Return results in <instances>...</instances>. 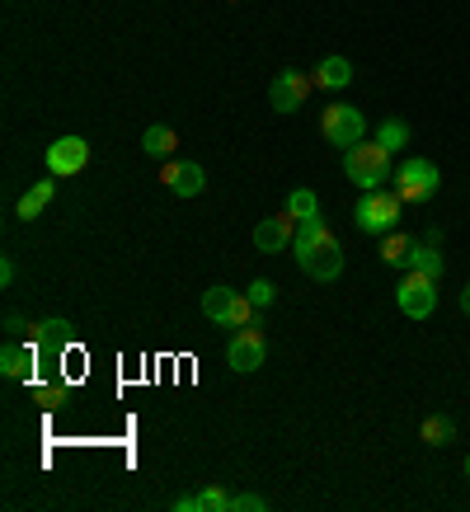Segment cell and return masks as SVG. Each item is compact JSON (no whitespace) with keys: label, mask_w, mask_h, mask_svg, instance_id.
<instances>
[{"label":"cell","mask_w":470,"mask_h":512,"mask_svg":"<svg viewBox=\"0 0 470 512\" xmlns=\"http://www.w3.org/2000/svg\"><path fill=\"white\" fill-rule=\"evenodd\" d=\"M315 85H325V90H348V85H353V62H348V57H325V62L315 66Z\"/></svg>","instance_id":"obj_18"},{"label":"cell","mask_w":470,"mask_h":512,"mask_svg":"<svg viewBox=\"0 0 470 512\" xmlns=\"http://www.w3.org/2000/svg\"><path fill=\"white\" fill-rule=\"evenodd\" d=\"M452 437H456L452 419H428V423H423V442H433V447H447Z\"/></svg>","instance_id":"obj_23"},{"label":"cell","mask_w":470,"mask_h":512,"mask_svg":"<svg viewBox=\"0 0 470 512\" xmlns=\"http://www.w3.org/2000/svg\"><path fill=\"white\" fill-rule=\"evenodd\" d=\"M170 508H174V512H231V494L212 484V489H198V494L174 498Z\"/></svg>","instance_id":"obj_15"},{"label":"cell","mask_w":470,"mask_h":512,"mask_svg":"<svg viewBox=\"0 0 470 512\" xmlns=\"http://www.w3.org/2000/svg\"><path fill=\"white\" fill-rule=\"evenodd\" d=\"M264 334H259V325H245V329H235V339L226 343V362H231V372L240 376H254L259 367H264Z\"/></svg>","instance_id":"obj_8"},{"label":"cell","mask_w":470,"mask_h":512,"mask_svg":"<svg viewBox=\"0 0 470 512\" xmlns=\"http://www.w3.org/2000/svg\"><path fill=\"white\" fill-rule=\"evenodd\" d=\"M466 480H470V456H466Z\"/></svg>","instance_id":"obj_30"},{"label":"cell","mask_w":470,"mask_h":512,"mask_svg":"<svg viewBox=\"0 0 470 512\" xmlns=\"http://www.w3.org/2000/svg\"><path fill=\"white\" fill-rule=\"evenodd\" d=\"M254 301V311H264V306H273V301H278V287H273V282L268 278H254L250 282V292H245Z\"/></svg>","instance_id":"obj_24"},{"label":"cell","mask_w":470,"mask_h":512,"mask_svg":"<svg viewBox=\"0 0 470 512\" xmlns=\"http://www.w3.org/2000/svg\"><path fill=\"white\" fill-rule=\"evenodd\" d=\"M344 174L358 188H367V193H372V188H381V184H386V174H391V151H386V146H376V141H372V146H367V141H358V146H348V151H344Z\"/></svg>","instance_id":"obj_2"},{"label":"cell","mask_w":470,"mask_h":512,"mask_svg":"<svg viewBox=\"0 0 470 512\" xmlns=\"http://www.w3.org/2000/svg\"><path fill=\"white\" fill-rule=\"evenodd\" d=\"M461 311L470 315V287H461Z\"/></svg>","instance_id":"obj_29"},{"label":"cell","mask_w":470,"mask_h":512,"mask_svg":"<svg viewBox=\"0 0 470 512\" xmlns=\"http://www.w3.org/2000/svg\"><path fill=\"white\" fill-rule=\"evenodd\" d=\"M292 254H297L301 273H306V278H315V282H334L339 273H344V249H339V240L329 235V226L320 217L297 221Z\"/></svg>","instance_id":"obj_1"},{"label":"cell","mask_w":470,"mask_h":512,"mask_svg":"<svg viewBox=\"0 0 470 512\" xmlns=\"http://www.w3.org/2000/svg\"><path fill=\"white\" fill-rule=\"evenodd\" d=\"M395 301H400V311H405L409 320H428V315L438 311V282L414 273V268H405V282H400Z\"/></svg>","instance_id":"obj_7"},{"label":"cell","mask_w":470,"mask_h":512,"mask_svg":"<svg viewBox=\"0 0 470 512\" xmlns=\"http://www.w3.org/2000/svg\"><path fill=\"white\" fill-rule=\"evenodd\" d=\"M141 151H146L151 160H170L174 151H179V137H174V127L151 123L146 132H141Z\"/></svg>","instance_id":"obj_16"},{"label":"cell","mask_w":470,"mask_h":512,"mask_svg":"<svg viewBox=\"0 0 470 512\" xmlns=\"http://www.w3.org/2000/svg\"><path fill=\"white\" fill-rule=\"evenodd\" d=\"M400 207H405V202H400V193H362V202L358 207H353V221H358V231L362 235H376V240H381V235H391L395 226H400Z\"/></svg>","instance_id":"obj_4"},{"label":"cell","mask_w":470,"mask_h":512,"mask_svg":"<svg viewBox=\"0 0 470 512\" xmlns=\"http://www.w3.org/2000/svg\"><path fill=\"white\" fill-rule=\"evenodd\" d=\"M376 146H386V151H405L409 127L400 123V118H381V127H376Z\"/></svg>","instance_id":"obj_21"},{"label":"cell","mask_w":470,"mask_h":512,"mask_svg":"<svg viewBox=\"0 0 470 512\" xmlns=\"http://www.w3.org/2000/svg\"><path fill=\"white\" fill-rule=\"evenodd\" d=\"M292 221H306V217H320V198H315L311 188H292L287 193V207H282Z\"/></svg>","instance_id":"obj_20"},{"label":"cell","mask_w":470,"mask_h":512,"mask_svg":"<svg viewBox=\"0 0 470 512\" xmlns=\"http://www.w3.org/2000/svg\"><path fill=\"white\" fill-rule=\"evenodd\" d=\"M268 508V498L259 494H231V512H264Z\"/></svg>","instance_id":"obj_26"},{"label":"cell","mask_w":470,"mask_h":512,"mask_svg":"<svg viewBox=\"0 0 470 512\" xmlns=\"http://www.w3.org/2000/svg\"><path fill=\"white\" fill-rule=\"evenodd\" d=\"M0 282H5V287L15 282V259H0Z\"/></svg>","instance_id":"obj_28"},{"label":"cell","mask_w":470,"mask_h":512,"mask_svg":"<svg viewBox=\"0 0 470 512\" xmlns=\"http://www.w3.org/2000/svg\"><path fill=\"white\" fill-rule=\"evenodd\" d=\"M5 334H10V339H19V334H33V325L19 311H10V315H5Z\"/></svg>","instance_id":"obj_27"},{"label":"cell","mask_w":470,"mask_h":512,"mask_svg":"<svg viewBox=\"0 0 470 512\" xmlns=\"http://www.w3.org/2000/svg\"><path fill=\"white\" fill-rule=\"evenodd\" d=\"M438 188H442V174L433 160L409 156L405 165L395 170V193H400V202H428Z\"/></svg>","instance_id":"obj_5"},{"label":"cell","mask_w":470,"mask_h":512,"mask_svg":"<svg viewBox=\"0 0 470 512\" xmlns=\"http://www.w3.org/2000/svg\"><path fill=\"white\" fill-rule=\"evenodd\" d=\"M165 188L179 193V198H198L207 188L203 165H193V160H165Z\"/></svg>","instance_id":"obj_11"},{"label":"cell","mask_w":470,"mask_h":512,"mask_svg":"<svg viewBox=\"0 0 470 512\" xmlns=\"http://www.w3.org/2000/svg\"><path fill=\"white\" fill-rule=\"evenodd\" d=\"M311 85H315V76H306V71H297V66H287L282 76H273V85H268V104H273V113H297L301 104H306Z\"/></svg>","instance_id":"obj_9"},{"label":"cell","mask_w":470,"mask_h":512,"mask_svg":"<svg viewBox=\"0 0 470 512\" xmlns=\"http://www.w3.org/2000/svg\"><path fill=\"white\" fill-rule=\"evenodd\" d=\"M292 235H297V221L287 217V212H282V217H268L254 226V249H259V254H278V249L292 245Z\"/></svg>","instance_id":"obj_13"},{"label":"cell","mask_w":470,"mask_h":512,"mask_svg":"<svg viewBox=\"0 0 470 512\" xmlns=\"http://www.w3.org/2000/svg\"><path fill=\"white\" fill-rule=\"evenodd\" d=\"M405 268H414V273H423V278H433V282H442V273H447V264H442V249H438V245H428V240L409 249Z\"/></svg>","instance_id":"obj_17"},{"label":"cell","mask_w":470,"mask_h":512,"mask_svg":"<svg viewBox=\"0 0 470 512\" xmlns=\"http://www.w3.org/2000/svg\"><path fill=\"white\" fill-rule=\"evenodd\" d=\"M33 348H43V353H66L71 343H76V329H71V320H62V315H52V320H38L29 334Z\"/></svg>","instance_id":"obj_12"},{"label":"cell","mask_w":470,"mask_h":512,"mask_svg":"<svg viewBox=\"0 0 470 512\" xmlns=\"http://www.w3.org/2000/svg\"><path fill=\"white\" fill-rule=\"evenodd\" d=\"M85 165H90V141L85 137H57L47 146V174H52V179L80 174Z\"/></svg>","instance_id":"obj_10"},{"label":"cell","mask_w":470,"mask_h":512,"mask_svg":"<svg viewBox=\"0 0 470 512\" xmlns=\"http://www.w3.org/2000/svg\"><path fill=\"white\" fill-rule=\"evenodd\" d=\"M409 249H414V240H409V235H400V231L381 235V259H386V264H391V268H405Z\"/></svg>","instance_id":"obj_22"},{"label":"cell","mask_w":470,"mask_h":512,"mask_svg":"<svg viewBox=\"0 0 470 512\" xmlns=\"http://www.w3.org/2000/svg\"><path fill=\"white\" fill-rule=\"evenodd\" d=\"M0 376L5 381H29L33 376V343H19L10 339L0 348Z\"/></svg>","instance_id":"obj_14"},{"label":"cell","mask_w":470,"mask_h":512,"mask_svg":"<svg viewBox=\"0 0 470 512\" xmlns=\"http://www.w3.org/2000/svg\"><path fill=\"white\" fill-rule=\"evenodd\" d=\"M38 404H43V409H52V414H57V409H66V390L62 386H38Z\"/></svg>","instance_id":"obj_25"},{"label":"cell","mask_w":470,"mask_h":512,"mask_svg":"<svg viewBox=\"0 0 470 512\" xmlns=\"http://www.w3.org/2000/svg\"><path fill=\"white\" fill-rule=\"evenodd\" d=\"M203 315L212 325H226V329H245V325H259L254 320V301L235 287H207L203 292Z\"/></svg>","instance_id":"obj_3"},{"label":"cell","mask_w":470,"mask_h":512,"mask_svg":"<svg viewBox=\"0 0 470 512\" xmlns=\"http://www.w3.org/2000/svg\"><path fill=\"white\" fill-rule=\"evenodd\" d=\"M320 132H325L334 146H358V141H367V118H362V109H353V104H329L325 113H320Z\"/></svg>","instance_id":"obj_6"},{"label":"cell","mask_w":470,"mask_h":512,"mask_svg":"<svg viewBox=\"0 0 470 512\" xmlns=\"http://www.w3.org/2000/svg\"><path fill=\"white\" fill-rule=\"evenodd\" d=\"M52 193H57V184H52V179H43V184H33L29 193H24V198H19V221H33V217H43L47 212V202H52Z\"/></svg>","instance_id":"obj_19"}]
</instances>
